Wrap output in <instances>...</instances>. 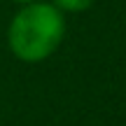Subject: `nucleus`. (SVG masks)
<instances>
[{
    "instance_id": "1",
    "label": "nucleus",
    "mask_w": 126,
    "mask_h": 126,
    "mask_svg": "<svg viewBox=\"0 0 126 126\" xmlns=\"http://www.w3.org/2000/svg\"><path fill=\"white\" fill-rule=\"evenodd\" d=\"M65 35V16L54 2L21 5L7 28L9 51L19 61L40 63L49 59Z\"/></svg>"
},
{
    "instance_id": "2",
    "label": "nucleus",
    "mask_w": 126,
    "mask_h": 126,
    "mask_svg": "<svg viewBox=\"0 0 126 126\" xmlns=\"http://www.w3.org/2000/svg\"><path fill=\"white\" fill-rule=\"evenodd\" d=\"M51 2H54L63 14H65V12L77 14V12H84V9H89L91 5L96 2V0H51Z\"/></svg>"
},
{
    "instance_id": "3",
    "label": "nucleus",
    "mask_w": 126,
    "mask_h": 126,
    "mask_svg": "<svg viewBox=\"0 0 126 126\" xmlns=\"http://www.w3.org/2000/svg\"><path fill=\"white\" fill-rule=\"evenodd\" d=\"M12 2H19V5H31V2H37V0H12Z\"/></svg>"
}]
</instances>
